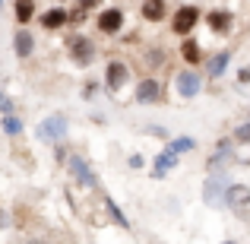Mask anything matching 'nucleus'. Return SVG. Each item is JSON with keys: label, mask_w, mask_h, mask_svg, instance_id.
I'll return each instance as SVG.
<instances>
[{"label": "nucleus", "mask_w": 250, "mask_h": 244, "mask_svg": "<svg viewBox=\"0 0 250 244\" xmlns=\"http://www.w3.org/2000/svg\"><path fill=\"white\" fill-rule=\"evenodd\" d=\"M67 130H70V121H67V114L54 111V114H48V117H44V121L35 127V136H38L42 143H51V146H57V143H63Z\"/></svg>", "instance_id": "1"}, {"label": "nucleus", "mask_w": 250, "mask_h": 244, "mask_svg": "<svg viewBox=\"0 0 250 244\" xmlns=\"http://www.w3.org/2000/svg\"><path fill=\"white\" fill-rule=\"evenodd\" d=\"M67 54H70V61L76 64V67H89L92 61H95V42H92L89 35H70V42H67Z\"/></svg>", "instance_id": "2"}, {"label": "nucleus", "mask_w": 250, "mask_h": 244, "mask_svg": "<svg viewBox=\"0 0 250 244\" xmlns=\"http://www.w3.org/2000/svg\"><path fill=\"white\" fill-rule=\"evenodd\" d=\"M196 22H200V6L193 3H184L174 10V16H171V32L181 38H187L190 32H196Z\"/></svg>", "instance_id": "3"}, {"label": "nucleus", "mask_w": 250, "mask_h": 244, "mask_svg": "<svg viewBox=\"0 0 250 244\" xmlns=\"http://www.w3.org/2000/svg\"><path fill=\"white\" fill-rule=\"evenodd\" d=\"M228 184H231V177L228 175H209V181L203 184V200L209 203V206H222L225 203V190H228Z\"/></svg>", "instance_id": "4"}, {"label": "nucleus", "mask_w": 250, "mask_h": 244, "mask_svg": "<svg viewBox=\"0 0 250 244\" xmlns=\"http://www.w3.org/2000/svg\"><path fill=\"white\" fill-rule=\"evenodd\" d=\"M95 29L102 32V35H117V32L124 29V10L121 6H104V10H98Z\"/></svg>", "instance_id": "5"}, {"label": "nucleus", "mask_w": 250, "mask_h": 244, "mask_svg": "<svg viewBox=\"0 0 250 244\" xmlns=\"http://www.w3.org/2000/svg\"><path fill=\"white\" fill-rule=\"evenodd\" d=\"M67 168H70V177H73L80 187H98V177H95V171L89 168V162L83 159V155H67Z\"/></svg>", "instance_id": "6"}, {"label": "nucleus", "mask_w": 250, "mask_h": 244, "mask_svg": "<svg viewBox=\"0 0 250 244\" xmlns=\"http://www.w3.org/2000/svg\"><path fill=\"white\" fill-rule=\"evenodd\" d=\"M174 89H177V95H181V98H196L203 92L200 73H196V70H181L177 80H174Z\"/></svg>", "instance_id": "7"}, {"label": "nucleus", "mask_w": 250, "mask_h": 244, "mask_svg": "<svg viewBox=\"0 0 250 244\" xmlns=\"http://www.w3.org/2000/svg\"><path fill=\"white\" fill-rule=\"evenodd\" d=\"M13 54H16L19 61H29V57L35 54V35H32L25 25H19V29L13 32Z\"/></svg>", "instance_id": "8"}, {"label": "nucleus", "mask_w": 250, "mask_h": 244, "mask_svg": "<svg viewBox=\"0 0 250 244\" xmlns=\"http://www.w3.org/2000/svg\"><path fill=\"white\" fill-rule=\"evenodd\" d=\"M104 83H108L111 92H121L124 86L130 83V67H127L124 61H111L108 70H104Z\"/></svg>", "instance_id": "9"}, {"label": "nucleus", "mask_w": 250, "mask_h": 244, "mask_svg": "<svg viewBox=\"0 0 250 244\" xmlns=\"http://www.w3.org/2000/svg\"><path fill=\"white\" fill-rule=\"evenodd\" d=\"M38 22H42L44 32H61L63 25L70 22V10L67 6H51V10H44L42 16H38Z\"/></svg>", "instance_id": "10"}, {"label": "nucleus", "mask_w": 250, "mask_h": 244, "mask_svg": "<svg viewBox=\"0 0 250 244\" xmlns=\"http://www.w3.org/2000/svg\"><path fill=\"white\" fill-rule=\"evenodd\" d=\"M225 206L244 213V209L250 206V187H247V184H234V181L228 184V190H225Z\"/></svg>", "instance_id": "11"}, {"label": "nucleus", "mask_w": 250, "mask_h": 244, "mask_svg": "<svg viewBox=\"0 0 250 244\" xmlns=\"http://www.w3.org/2000/svg\"><path fill=\"white\" fill-rule=\"evenodd\" d=\"M159 80H155V76H143L140 83H136V102L140 105H152V102H159Z\"/></svg>", "instance_id": "12"}, {"label": "nucleus", "mask_w": 250, "mask_h": 244, "mask_svg": "<svg viewBox=\"0 0 250 244\" xmlns=\"http://www.w3.org/2000/svg\"><path fill=\"white\" fill-rule=\"evenodd\" d=\"M228 64H231V51H219V54H212L206 61V76H209V80H219V76L228 70Z\"/></svg>", "instance_id": "13"}, {"label": "nucleus", "mask_w": 250, "mask_h": 244, "mask_svg": "<svg viewBox=\"0 0 250 244\" xmlns=\"http://www.w3.org/2000/svg\"><path fill=\"white\" fill-rule=\"evenodd\" d=\"M177 162H181V159H177V153H174L171 146H165V149L159 153V159H155V165H152V175H155V177H165L168 168H177Z\"/></svg>", "instance_id": "14"}, {"label": "nucleus", "mask_w": 250, "mask_h": 244, "mask_svg": "<svg viewBox=\"0 0 250 244\" xmlns=\"http://www.w3.org/2000/svg\"><path fill=\"white\" fill-rule=\"evenodd\" d=\"M206 22H209V29H212L215 35H225V32L231 29L234 16H231V13H228V10H212V13H209V16H206Z\"/></svg>", "instance_id": "15"}, {"label": "nucleus", "mask_w": 250, "mask_h": 244, "mask_svg": "<svg viewBox=\"0 0 250 244\" xmlns=\"http://www.w3.org/2000/svg\"><path fill=\"white\" fill-rule=\"evenodd\" d=\"M181 57H184V64H190V67L203 64V48H200V42L187 35V38L181 42Z\"/></svg>", "instance_id": "16"}, {"label": "nucleus", "mask_w": 250, "mask_h": 244, "mask_svg": "<svg viewBox=\"0 0 250 244\" xmlns=\"http://www.w3.org/2000/svg\"><path fill=\"white\" fill-rule=\"evenodd\" d=\"M35 0H13V16H16V25H29L35 19Z\"/></svg>", "instance_id": "17"}, {"label": "nucleus", "mask_w": 250, "mask_h": 244, "mask_svg": "<svg viewBox=\"0 0 250 244\" xmlns=\"http://www.w3.org/2000/svg\"><path fill=\"white\" fill-rule=\"evenodd\" d=\"M140 13L146 22H162L165 19V0H143Z\"/></svg>", "instance_id": "18"}, {"label": "nucleus", "mask_w": 250, "mask_h": 244, "mask_svg": "<svg viewBox=\"0 0 250 244\" xmlns=\"http://www.w3.org/2000/svg\"><path fill=\"white\" fill-rule=\"evenodd\" d=\"M0 130H3L6 136H19V133H22V121H19L16 114H3V121H0Z\"/></svg>", "instance_id": "19"}, {"label": "nucleus", "mask_w": 250, "mask_h": 244, "mask_svg": "<svg viewBox=\"0 0 250 244\" xmlns=\"http://www.w3.org/2000/svg\"><path fill=\"white\" fill-rule=\"evenodd\" d=\"M143 64H146V67H162V64H165V51L162 48H149L146 54H143Z\"/></svg>", "instance_id": "20"}, {"label": "nucleus", "mask_w": 250, "mask_h": 244, "mask_svg": "<svg viewBox=\"0 0 250 244\" xmlns=\"http://www.w3.org/2000/svg\"><path fill=\"white\" fill-rule=\"evenodd\" d=\"M104 206H108V213H111V219H114V222H117V225H121V228H130V222H127V216H124V213H121V209H117V203H114V200H111V197H104Z\"/></svg>", "instance_id": "21"}, {"label": "nucleus", "mask_w": 250, "mask_h": 244, "mask_svg": "<svg viewBox=\"0 0 250 244\" xmlns=\"http://www.w3.org/2000/svg\"><path fill=\"white\" fill-rule=\"evenodd\" d=\"M168 146H171V149H174V153H177V155H181V153H190V149H196V143H193V140H190V136H174V140H171V143H168Z\"/></svg>", "instance_id": "22"}, {"label": "nucleus", "mask_w": 250, "mask_h": 244, "mask_svg": "<svg viewBox=\"0 0 250 244\" xmlns=\"http://www.w3.org/2000/svg\"><path fill=\"white\" fill-rule=\"evenodd\" d=\"M234 143H250V121L234 127Z\"/></svg>", "instance_id": "23"}, {"label": "nucleus", "mask_w": 250, "mask_h": 244, "mask_svg": "<svg viewBox=\"0 0 250 244\" xmlns=\"http://www.w3.org/2000/svg\"><path fill=\"white\" fill-rule=\"evenodd\" d=\"M13 111H16V105H13V98L6 95L3 89H0V114H13Z\"/></svg>", "instance_id": "24"}, {"label": "nucleus", "mask_w": 250, "mask_h": 244, "mask_svg": "<svg viewBox=\"0 0 250 244\" xmlns=\"http://www.w3.org/2000/svg\"><path fill=\"white\" fill-rule=\"evenodd\" d=\"M76 6H80V10H95V6H102V0H76Z\"/></svg>", "instance_id": "25"}, {"label": "nucleus", "mask_w": 250, "mask_h": 244, "mask_svg": "<svg viewBox=\"0 0 250 244\" xmlns=\"http://www.w3.org/2000/svg\"><path fill=\"white\" fill-rule=\"evenodd\" d=\"M146 133H152V136H162V140H165V136H168V130H162V127H155V124H149V127H146Z\"/></svg>", "instance_id": "26"}, {"label": "nucleus", "mask_w": 250, "mask_h": 244, "mask_svg": "<svg viewBox=\"0 0 250 244\" xmlns=\"http://www.w3.org/2000/svg\"><path fill=\"white\" fill-rule=\"evenodd\" d=\"M6 225H10V216H6V209L3 206H0V232H3V228Z\"/></svg>", "instance_id": "27"}, {"label": "nucleus", "mask_w": 250, "mask_h": 244, "mask_svg": "<svg viewBox=\"0 0 250 244\" xmlns=\"http://www.w3.org/2000/svg\"><path fill=\"white\" fill-rule=\"evenodd\" d=\"M238 83H244V86L250 83V67H244V70H241V73H238Z\"/></svg>", "instance_id": "28"}, {"label": "nucleus", "mask_w": 250, "mask_h": 244, "mask_svg": "<svg viewBox=\"0 0 250 244\" xmlns=\"http://www.w3.org/2000/svg\"><path fill=\"white\" fill-rule=\"evenodd\" d=\"M130 168H143V155H130Z\"/></svg>", "instance_id": "29"}, {"label": "nucleus", "mask_w": 250, "mask_h": 244, "mask_svg": "<svg viewBox=\"0 0 250 244\" xmlns=\"http://www.w3.org/2000/svg\"><path fill=\"white\" fill-rule=\"evenodd\" d=\"M22 244H48V241H42V238H25Z\"/></svg>", "instance_id": "30"}, {"label": "nucleus", "mask_w": 250, "mask_h": 244, "mask_svg": "<svg viewBox=\"0 0 250 244\" xmlns=\"http://www.w3.org/2000/svg\"><path fill=\"white\" fill-rule=\"evenodd\" d=\"M225 244H234V241H225Z\"/></svg>", "instance_id": "31"}, {"label": "nucleus", "mask_w": 250, "mask_h": 244, "mask_svg": "<svg viewBox=\"0 0 250 244\" xmlns=\"http://www.w3.org/2000/svg\"><path fill=\"white\" fill-rule=\"evenodd\" d=\"M0 6H3V0H0Z\"/></svg>", "instance_id": "32"}]
</instances>
